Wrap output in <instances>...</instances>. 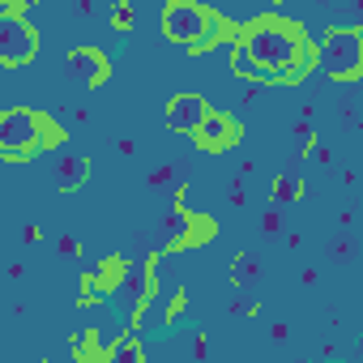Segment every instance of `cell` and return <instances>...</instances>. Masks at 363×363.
Wrapping results in <instances>:
<instances>
[{
  "mask_svg": "<svg viewBox=\"0 0 363 363\" xmlns=\"http://www.w3.org/2000/svg\"><path fill=\"white\" fill-rule=\"evenodd\" d=\"M244 52L265 69V77H282V73H291V69L299 65L303 43H299V30H291V26L278 22V18H265V22H257V26L248 30Z\"/></svg>",
  "mask_w": 363,
  "mask_h": 363,
  "instance_id": "6da1fadb",
  "label": "cell"
},
{
  "mask_svg": "<svg viewBox=\"0 0 363 363\" xmlns=\"http://www.w3.org/2000/svg\"><path fill=\"white\" fill-rule=\"evenodd\" d=\"M48 141V128L35 111H5L0 116V154L5 158H26Z\"/></svg>",
  "mask_w": 363,
  "mask_h": 363,
  "instance_id": "7a4b0ae2",
  "label": "cell"
},
{
  "mask_svg": "<svg viewBox=\"0 0 363 363\" xmlns=\"http://www.w3.org/2000/svg\"><path fill=\"white\" fill-rule=\"evenodd\" d=\"M320 65L329 69V77H359L363 69V35L359 30H329L320 43Z\"/></svg>",
  "mask_w": 363,
  "mask_h": 363,
  "instance_id": "3957f363",
  "label": "cell"
},
{
  "mask_svg": "<svg viewBox=\"0 0 363 363\" xmlns=\"http://www.w3.org/2000/svg\"><path fill=\"white\" fill-rule=\"evenodd\" d=\"M162 30H167V39L193 48V43H206L214 35V18L206 9H197L193 0H175V5H167V13H162Z\"/></svg>",
  "mask_w": 363,
  "mask_h": 363,
  "instance_id": "277c9868",
  "label": "cell"
},
{
  "mask_svg": "<svg viewBox=\"0 0 363 363\" xmlns=\"http://www.w3.org/2000/svg\"><path fill=\"white\" fill-rule=\"evenodd\" d=\"M39 48V35L30 30V22H22L18 13H0V65H26Z\"/></svg>",
  "mask_w": 363,
  "mask_h": 363,
  "instance_id": "5b68a950",
  "label": "cell"
},
{
  "mask_svg": "<svg viewBox=\"0 0 363 363\" xmlns=\"http://www.w3.org/2000/svg\"><path fill=\"white\" fill-rule=\"evenodd\" d=\"M201 120H206V99H197V94L171 99V107H167V128H175V133H197Z\"/></svg>",
  "mask_w": 363,
  "mask_h": 363,
  "instance_id": "8992f818",
  "label": "cell"
},
{
  "mask_svg": "<svg viewBox=\"0 0 363 363\" xmlns=\"http://www.w3.org/2000/svg\"><path fill=\"white\" fill-rule=\"evenodd\" d=\"M69 69H73V77L86 82V86L107 82V60H103L99 48H77V52H69Z\"/></svg>",
  "mask_w": 363,
  "mask_h": 363,
  "instance_id": "52a82bcc",
  "label": "cell"
},
{
  "mask_svg": "<svg viewBox=\"0 0 363 363\" xmlns=\"http://www.w3.org/2000/svg\"><path fill=\"white\" fill-rule=\"evenodd\" d=\"M141 299H145V265H141V261H133V265H128V274H124V282L116 286V303L133 316V312L141 308Z\"/></svg>",
  "mask_w": 363,
  "mask_h": 363,
  "instance_id": "ba28073f",
  "label": "cell"
},
{
  "mask_svg": "<svg viewBox=\"0 0 363 363\" xmlns=\"http://www.w3.org/2000/svg\"><path fill=\"white\" fill-rule=\"evenodd\" d=\"M197 141H201L206 150H223V145L231 141V124H227L223 116H210V111H206V120L197 124Z\"/></svg>",
  "mask_w": 363,
  "mask_h": 363,
  "instance_id": "9c48e42d",
  "label": "cell"
},
{
  "mask_svg": "<svg viewBox=\"0 0 363 363\" xmlns=\"http://www.w3.org/2000/svg\"><path fill=\"white\" fill-rule=\"evenodd\" d=\"M86 158H77V154H69V158H60L56 162V189H65V193H73L82 179H86Z\"/></svg>",
  "mask_w": 363,
  "mask_h": 363,
  "instance_id": "30bf717a",
  "label": "cell"
},
{
  "mask_svg": "<svg viewBox=\"0 0 363 363\" xmlns=\"http://www.w3.org/2000/svg\"><path fill=\"white\" fill-rule=\"evenodd\" d=\"M274 197H278L282 206H286V201H295V197H299V179H291V175H278V179H274Z\"/></svg>",
  "mask_w": 363,
  "mask_h": 363,
  "instance_id": "8fae6325",
  "label": "cell"
},
{
  "mask_svg": "<svg viewBox=\"0 0 363 363\" xmlns=\"http://www.w3.org/2000/svg\"><path fill=\"white\" fill-rule=\"evenodd\" d=\"M235 73H244V77H265V69H261L248 52H240V56H235Z\"/></svg>",
  "mask_w": 363,
  "mask_h": 363,
  "instance_id": "7c38bea8",
  "label": "cell"
},
{
  "mask_svg": "<svg viewBox=\"0 0 363 363\" xmlns=\"http://www.w3.org/2000/svg\"><path fill=\"white\" fill-rule=\"evenodd\" d=\"M111 26H116V30H128V26H133V9H128V5H116V9H111Z\"/></svg>",
  "mask_w": 363,
  "mask_h": 363,
  "instance_id": "4fadbf2b",
  "label": "cell"
},
{
  "mask_svg": "<svg viewBox=\"0 0 363 363\" xmlns=\"http://www.w3.org/2000/svg\"><path fill=\"white\" fill-rule=\"evenodd\" d=\"M257 278V261L252 257H240V265H235V282H252Z\"/></svg>",
  "mask_w": 363,
  "mask_h": 363,
  "instance_id": "5bb4252c",
  "label": "cell"
},
{
  "mask_svg": "<svg viewBox=\"0 0 363 363\" xmlns=\"http://www.w3.org/2000/svg\"><path fill=\"white\" fill-rule=\"evenodd\" d=\"M116 359H128V363H137V359H141V350H137V346H120V350H116Z\"/></svg>",
  "mask_w": 363,
  "mask_h": 363,
  "instance_id": "9a60e30c",
  "label": "cell"
},
{
  "mask_svg": "<svg viewBox=\"0 0 363 363\" xmlns=\"http://www.w3.org/2000/svg\"><path fill=\"white\" fill-rule=\"evenodd\" d=\"M167 179H171V167H158V171L150 175V184H167Z\"/></svg>",
  "mask_w": 363,
  "mask_h": 363,
  "instance_id": "2e32d148",
  "label": "cell"
},
{
  "mask_svg": "<svg viewBox=\"0 0 363 363\" xmlns=\"http://www.w3.org/2000/svg\"><path fill=\"white\" fill-rule=\"evenodd\" d=\"M278 227H282V218H278V214L269 210V214H265V231H278Z\"/></svg>",
  "mask_w": 363,
  "mask_h": 363,
  "instance_id": "e0dca14e",
  "label": "cell"
},
{
  "mask_svg": "<svg viewBox=\"0 0 363 363\" xmlns=\"http://www.w3.org/2000/svg\"><path fill=\"white\" fill-rule=\"evenodd\" d=\"M0 5H30V0H0Z\"/></svg>",
  "mask_w": 363,
  "mask_h": 363,
  "instance_id": "ac0fdd59",
  "label": "cell"
},
{
  "mask_svg": "<svg viewBox=\"0 0 363 363\" xmlns=\"http://www.w3.org/2000/svg\"><path fill=\"white\" fill-rule=\"evenodd\" d=\"M257 5H261V9H265V5H278V0H257Z\"/></svg>",
  "mask_w": 363,
  "mask_h": 363,
  "instance_id": "d6986e66",
  "label": "cell"
}]
</instances>
